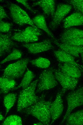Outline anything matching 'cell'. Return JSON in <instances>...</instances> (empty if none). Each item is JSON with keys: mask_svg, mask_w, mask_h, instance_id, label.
<instances>
[{"mask_svg": "<svg viewBox=\"0 0 83 125\" xmlns=\"http://www.w3.org/2000/svg\"><path fill=\"white\" fill-rule=\"evenodd\" d=\"M52 102L39 99L35 103L21 111L34 116L43 125H49L51 120L50 107Z\"/></svg>", "mask_w": 83, "mask_h": 125, "instance_id": "cell-1", "label": "cell"}, {"mask_svg": "<svg viewBox=\"0 0 83 125\" xmlns=\"http://www.w3.org/2000/svg\"><path fill=\"white\" fill-rule=\"evenodd\" d=\"M38 81V80H36L33 81L20 92L18 96L17 107L18 112H21L38 100L39 99L35 93Z\"/></svg>", "mask_w": 83, "mask_h": 125, "instance_id": "cell-2", "label": "cell"}, {"mask_svg": "<svg viewBox=\"0 0 83 125\" xmlns=\"http://www.w3.org/2000/svg\"><path fill=\"white\" fill-rule=\"evenodd\" d=\"M29 61V59L24 58L9 64L4 70L2 76L14 80L21 77L27 68Z\"/></svg>", "mask_w": 83, "mask_h": 125, "instance_id": "cell-3", "label": "cell"}, {"mask_svg": "<svg viewBox=\"0 0 83 125\" xmlns=\"http://www.w3.org/2000/svg\"><path fill=\"white\" fill-rule=\"evenodd\" d=\"M58 84L51 68L44 70L40 75L36 92H41L52 89Z\"/></svg>", "mask_w": 83, "mask_h": 125, "instance_id": "cell-4", "label": "cell"}, {"mask_svg": "<svg viewBox=\"0 0 83 125\" xmlns=\"http://www.w3.org/2000/svg\"><path fill=\"white\" fill-rule=\"evenodd\" d=\"M66 99L67 107L61 124L66 120L68 116L73 110L83 105V86L68 94L66 97Z\"/></svg>", "mask_w": 83, "mask_h": 125, "instance_id": "cell-5", "label": "cell"}, {"mask_svg": "<svg viewBox=\"0 0 83 125\" xmlns=\"http://www.w3.org/2000/svg\"><path fill=\"white\" fill-rule=\"evenodd\" d=\"M9 9L11 17L16 24L20 25L28 24L37 27L26 12L19 6L11 3L9 5Z\"/></svg>", "mask_w": 83, "mask_h": 125, "instance_id": "cell-6", "label": "cell"}, {"mask_svg": "<svg viewBox=\"0 0 83 125\" xmlns=\"http://www.w3.org/2000/svg\"><path fill=\"white\" fill-rule=\"evenodd\" d=\"M42 34L41 31L37 27L28 26L23 31L15 33L11 37L14 40L25 43L36 42L38 36Z\"/></svg>", "mask_w": 83, "mask_h": 125, "instance_id": "cell-7", "label": "cell"}, {"mask_svg": "<svg viewBox=\"0 0 83 125\" xmlns=\"http://www.w3.org/2000/svg\"><path fill=\"white\" fill-rule=\"evenodd\" d=\"M55 77L62 88V94L67 90L73 91L78 82V78L72 77L62 72L59 69H53Z\"/></svg>", "mask_w": 83, "mask_h": 125, "instance_id": "cell-8", "label": "cell"}, {"mask_svg": "<svg viewBox=\"0 0 83 125\" xmlns=\"http://www.w3.org/2000/svg\"><path fill=\"white\" fill-rule=\"evenodd\" d=\"M72 7L71 5L62 3L58 4L50 24V27L52 29L57 28L63 19L71 11Z\"/></svg>", "mask_w": 83, "mask_h": 125, "instance_id": "cell-9", "label": "cell"}, {"mask_svg": "<svg viewBox=\"0 0 83 125\" xmlns=\"http://www.w3.org/2000/svg\"><path fill=\"white\" fill-rule=\"evenodd\" d=\"M23 46L27 49L29 53L33 54L46 51L54 47L48 39L40 42L24 44Z\"/></svg>", "mask_w": 83, "mask_h": 125, "instance_id": "cell-10", "label": "cell"}, {"mask_svg": "<svg viewBox=\"0 0 83 125\" xmlns=\"http://www.w3.org/2000/svg\"><path fill=\"white\" fill-rule=\"evenodd\" d=\"M61 92H58L54 100L51 104L50 107L51 121V124L53 123L58 118L62 115L64 109L62 95Z\"/></svg>", "mask_w": 83, "mask_h": 125, "instance_id": "cell-11", "label": "cell"}, {"mask_svg": "<svg viewBox=\"0 0 83 125\" xmlns=\"http://www.w3.org/2000/svg\"><path fill=\"white\" fill-rule=\"evenodd\" d=\"M11 38L10 34H0V56L1 57L4 54L10 51L15 45V43Z\"/></svg>", "mask_w": 83, "mask_h": 125, "instance_id": "cell-12", "label": "cell"}, {"mask_svg": "<svg viewBox=\"0 0 83 125\" xmlns=\"http://www.w3.org/2000/svg\"><path fill=\"white\" fill-rule=\"evenodd\" d=\"M54 43L60 49L64 50L74 57H78L83 52V46H77L59 42L56 39Z\"/></svg>", "mask_w": 83, "mask_h": 125, "instance_id": "cell-13", "label": "cell"}, {"mask_svg": "<svg viewBox=\"0 0 83 125\" xmlns=\"http://www.w3.org/2000/svg\"><path fill=\"white\" fill-rule=\"evenodd\" d=\"M59 69L63 73L72 77L78 78L81 75V71L78 67L71 63H59Z\"/></svg>", "mask_w": 83, "mask_h": 125, "instance_id": "cell-14", "label": "cell"}, {"mask_svg": "<svg viewBox=\"0 0 83 125\" xmlns=\"http://www.w3.org/2000/svg\"><path fill=\"white\" fill-rule=\"evenodd\" d=\"M64 27L68 28L72 26L83 24V15L76 12L71 14L63 21Z\"/></svg>", "mask_w": 83, "mask_h": 125, "instance_id": "cell-15", "label": "cell"}, {"mask_svg": "<svg viewBox=\"0 0 83 125\" xmlns=\"http://www.w3.org/2000/svg\"><path fill=\"white\" fill-rule=\"evenodd\" d=\"M40 6L44 13L53 18L55 11V1L53 0H41L33 3V6Z\"/></svg>", "mask_w": 83, "mask_h": 125, "instance_id": "cell-16", "label": "cell"}, {"mask_svg": "<svg viewBox=\"0 0 83 125\" xmlns=\"http://www.w3.org/2000/svg\"><path fill=\"white\" fill-rule=\"evenodd\" d=\"M54 55L57 59L62 63H71L79 68V65L75 61L74 56L61 49L54 50Z\"/></svg>", "mask_w": 83, "mask_h": 125, "instance_id": "cell-17", "label": "cell"}, {"mask_svg": "<svg viewBox=\"0 0 83 125\" xmlns=\"http://www.w3.org/2000/svg\"><path fill=\"white\" fill-rule=\"evenodd\" d=\"M32 20L37 28L44 31L49 36L54 40L56 39L53 33L48 28L44 15L40 14L37 15L32 19Z\"/></svg>", "mask_w": 83, "mask_h": 125, "instance_id": "cell-18", "label": "cell"}, {"mask_svg": "<svg viewBox=\"0 0 83 125\" xmlns=\"http://www.w3.org/2000/svg\"><path fill=\"white\" fill-rule=\"evenodd\" d=\"M66 120L67 125H83V109L70 113Z\"/></svg>", "mask_w": 83, "mask_h": 125, "instance_id": "cell-19", "label": "cell"}, {"mask_svg": "<svg viewBox=\"0 0 83 125\" xmlns=\"http://www.w3.org/2000/svg\"><path fill=\"white\" fill-rule=\"evenodd\" d=\"M83 38V31L76 28H67L61 36L60 40Z\"/></svg>", "mask_w": 83, "mask_h": 125, "instance_id": "cell-20", "label": "cell"}, {"mask_svg": "<svg viewBox=\"0 0 83 125\" xmlns=\"http://www.w3.org/2000/svg\"><path fill=\"white\" fill-rule=\"evenodd\" d=\"M16 82L14 79L3 76L0 78V93H8L15 88Z\"/></svg>", "mask_w": 83, "mask_h": 125, "instance_id": "cell-21", "label": "cell"}, {"mask_svg": "<svg viewBox=\"0 0 83 125\" xmlns=\"http://www.w3.org/2000/svg\"><path fill=\"white\" fill-rule=\"evenodd\" d=\"M35 76L33 73L27 68L20 84L13 90H16L21 88L23 89L26 88L31 83Z\"/></svg>", "mask_w": 83, "mask_h": 125, "instance_id": "cell-22", "label": "cell"}, {"mask_svg": "<svg viewBox=\"0 0 83 125\" xmlns=\"http://www.w3.org/2000/svg\"><path fill=\"white\" fill-rule=\"evenodd\" d=\"M17 94L9 93L6 95L3 99L4 105L6 110V115L14 106L16 100Z\"/></svg>", "mask_w": 83, "mask_h": 125, "instance_id": "cell-23", "label": "cell"}, {"mask_svg": "<svg viewBox=\"0 0 83 125\" xmlns=\"http://www.w3.org/2000/svg\"><path fill=\"white\" fill-rule=\"evenodd\" d=\"M31 64L37 67L42 69H47L50 66V61L47 59L40 57L30 61Z\"/></svg>", "mask_w": 83, "mask_h": 125, "instance_id": "cell-24", "label": "cell"}, {"mask_svg": "<svg viewBox=\"0 0 83 125\" xmlns=\"http://www.w3.org/2000/svg\"><path fill=\"white\" fill-rule=\"evenodd\" d=\"M3 125H21L22 122L21 118L16 115H12L7 117L3 123Z\"/></svg>", "mask_w": 83, "mask_h": 125, "instance_id": "cell-25", "label": "cell"}, {"mask_svg": "<svg viewBox=\"0 0 83 125\" xmlns=\"http://www.w3.org/2000/svg\"><path fill=\"white\" fill-rule=\"evenodd\" d=\"M22 55V53L21 51L18 49H15L11 52L0 62V63L2 64L9 61L18 59L21 57Z\"/></svg>", "mask_w": 83, "mask_h": 125, "instance_id": "cell-26", "label": "cell"}, {"mask_svg": "<svg viewBox=\"0 0 83 125\" xmlns=\"http://www.w3.org/2000/svg\"><path fill=\"white\" fill-rule=\"evenodd\" d=\"M69 3L77 12L83 15V0H72Z\"/></svg>", "mask_w": 83, "mask_h": 125, "instance_id": "cell-27", "label": "cell"}, {"mask_svg": "<svg viewBox=\"0 0 83 125\" xmlns=\"http://www.w3.org/2000/svg\"><path fill=\"white\" fill-rule=\"evenodd\" d=\"M60 42L68 44L77 46H83V38L60 40Z\"/></svg>", "mask_w": 83, "mask_h": 125, "instance_id": "cell-28", "label": "cell"}, {"mask_svg": "<svg viewBox=\"0 0 83 125\" xmlns=\"http://www.w3.org/2000/svg\"><path fill=\"white\" fill-rule=\"evenodd\" d=\"M11 24L2 21L0 22V31L1 32L6 33L10 30L11 26Z\"/></svg>", "mask_w": 83, "mask_h": 125, "instance_id": "cell-29", "label": "cell"}, {"mask_svg": "<svg viewBox=\"0 0 83 125\" xmlns=\"http://www.w3.org/2000/svg\"><path fill=\"white\" fill-rule=\"evenodd\" d=\"M18 2L20 3L23 5L27 9L32 12L34 13H36V12L33 10L30 7L27 0H16Z\"/></svg>", "mask_w": 83, "mask_h": 125, "instance_id": "cell-30", "label": "cell"}, {"mask_svg": "<svg viewBox=\"0 0 83 125\" xmlns=\"http://www.w3.org/2000/svg\"><path fill=\"white\" fill-rule=\"evenodd\" d=\"M8 18H9L6 13L3 7L1 6H0V21H2V19Z\"/></svg>", "mask_w": 83, "mask_h": 125, "instance_id": "cell-31", "label": "cell"}, {"mask_svg": "<svg viewBox=\"0 0 83 125\" xmlns=\"http://www.w3.org/2000/svg\"><path fill=\"white\" fill-rule=\"evenodd\" d=\"M79 68L81 72L83 73V65L79 64Z\"/></svg>", "mask_w": 83, "mask_h": 125, "instance_id": "cell-32", "label": "cell"}, {"mask_svg": "<svg viewBox=\"0 0 83 125\" xmlns=\"http://www.w3.org/2000/svg\"><path fill=\"white\" fill-rule=\"evenodd\" d=\"M4 117L2 115V114L0 113V121H1L3 119Z\"/></svg>", "mask_w": 83, "mask_h": 125, "instance_id": "cell-33", "label": "cell"}, {"mask_svg": "<svg viewBox=\"0 0 83 125\" xmlns=\"http://www.w3.org/2000/svg\"><path fill=\"white\" fill-rule=\"evenodd\" d=\"M82 60V62H83V52L80 54Z\"/></svg>", "mask_w": 83, "mask_h": 125, "instance_id": "cell-34", "label": "cell"}, {"mask_svg": "<svg viewBox=\"0 0 83 125\" xmlns=\"http://www.w3.org/2000/svg\"><path fill=\"white\" fill-rule=\"evenodd\" d=\"M34 125H43V124L41 122L37 123L34 124Z\"/></svg>", "mask_w": 83, "mask_h": 125, "instance_id": "cell-35", "label": "cell"}, {"mask_svg": "<svg viewBox=\"0 0 83 125\" xmlns=\"http://www.w3.org/2000/svg\"><path fill=\"white\" fill-rule=\"evenodd\" d=\"M82 25H83V24Z\"/></svg>", "mask_w": 83, "mask_h": 125, "instance_id": "cell-36", "label": "cell"}]
</instances>
